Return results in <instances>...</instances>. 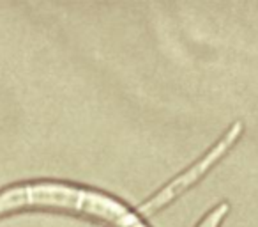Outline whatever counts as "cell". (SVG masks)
I'll use <instances>...</instances> for the list:
<instances>
[{
	"label": "cell",
	"mask_w": 258,
	"mask_h": 227,
	"mask_svg": "<svg viewBox=\"0 0 258 227\" xmlns=\"http://www.w3.org/2000/svg\"><path fill=\"white\" fill-rule=\"evenodd\" d=\"M66 209L115 227H147L138 211L101 190L62 181H32L0 192V218L22 209Z\"/></svg>",
	"instance_id": "1"
},
{
	"label": "cell",
	"mask_w": 258,
	"mask_h": 227,
	"mask_svg": "<svg viewBox=\"0 0 258 227\" xmlns=\"http://www.w3.org/2000/svg\"><path fill=\"white\" fill-rule=\"evenodd\" d=\"M240 135H242V124L233 123L232 126L221 135V139H219L200 160H197V162L187 167L184 172H180L179 176L173 177L170 183H166L154 197L149 199L145 204H142L140 208H138V215L142 216V215H151V213H154V211H159V209L165 208L168 202H172L173 199L179 197L180 194L189 190L193 185H197L198 181L235 146V142L239 141Z\"/></svg>",
	"instance_id": "2"
},
{
	"label": "cell",
	"mask_w": 258,
	"mask_h": 227,
	"mask_svg": "<svg viewBox=\"0 0 258 227\" xmlns=\"http://www.w3.org/2000/svg\"><path fill=\"white\" fill-rule=\"evenodd\" d=\"M226 213H228V204L221 202V204H218L216 208H212L211 211L200 220V223H198L197 227H219L223 220H225Z\"/></svg>",
	"instance_id": "3"
}]
</instances>
